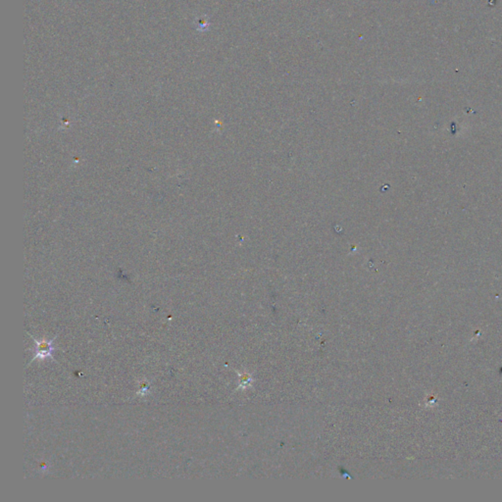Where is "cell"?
Returning <instances> with one entry per match:
<instances>
[{
	"mask_svg": "<svg viewBox=\"0 0 502 502\" xmlns=\"http://www.w3.org/2000/svg\"><path fill=\"white\" fill-rule=\"evenodd\" d=\"M31 337L33 338V340L36 343V355H35L34 358L31 360V362H30L29 365H31L37 359L45 360L46 358H51L52 359V361H55V359L53 357V352L55 350H57L58 348L53 345V342L57 338V335H55L50 340H47V339H41V340H39V339H37L36 337H34L32 335H31Z\"/></svg>",
	"mask_w": 502,
	"mask_h": 502,
	"instance_id": "cell-1",
	"label": "cell"
}]
</instances>
